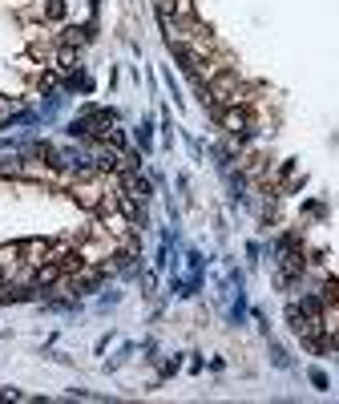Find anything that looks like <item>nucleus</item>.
<instances>
[{"instance_id": "nucleus-2", "label": "nucleus", "mask_w": 339, "mask_h": 404, "mask_svg": "<svg viewBox=\"0 0 339 404\" xmlns=\"http://www.w3.org/2000/svg\"><path fill=\"white\" fill-rule=\"evenodd\" d=\"M150 182H146V178H142V174L137 170H126L121 174V194H130V198H137V202H146V198H150Z\"/></svg>"}, {"instance_id": "nucleus-1", "label": "nucleus", "mask_w": 339, "mask_h": 404, "mask_svg": "<svg viewBox=\"0 0 339 404\" xmlns=\"http://www.w3.org/2000/svg\"><path fill=\"white\" fill-rule=\"evenodd\" d=\"M218 117H223V126L230 134H250V114L243 105H226V110H218Z\"/></svg>"}, {"instance_id": "nucleus-3", "label": "nucleus", "mask_w": 339, "mask_h": 404, "mask_svg": "<svg viewBox=\"0 0 339 404\" xmlns=\"http://www.w3.org/2000/svg\"><path fill=\"white\" fill-rule=\"evenodd\" d=\"M45 17L61 20V17H65V0H49V4H45Z\"/></svg>"}]
</instances>
